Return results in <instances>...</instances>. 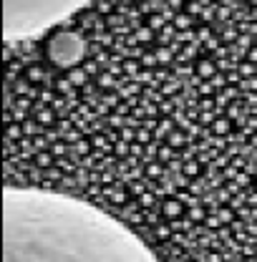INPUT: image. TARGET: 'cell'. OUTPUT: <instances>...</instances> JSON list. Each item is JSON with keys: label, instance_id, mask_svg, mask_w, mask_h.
<instances>
[{"label": "cell", "instance_id": "5", "mask_svg": "<svg viewBox=\"0 0 257 262\" xmlns=\"http://www.w3.org/2000/svg\"><path fill=\"white\" fill-rule=\"evenodd\" d=\"M166 212H169V214H177V212H179V207H177V204H169V207H166Z\"/></svg>", "mask_w": 257, "mask_h": 262}, {"label": "cell", "instance_id": "3", "mask_svg": "<svg viewBox=\"0 0 257 262\" xmlns=\"http://www.w3.org/2000/svg\"><path fill=\"white\" fill-rule=\"evenodd\" d=\"M48 56L51 61L58 66H76L83 56H86V43L78 33L63 31L58 35H53V40L48 43Z\"/></svg>", "mask_w": 257, "mask_h": 262}, {"label": "cell", "instance_id": "2", "mask_svg": "<svg viewBox=\"0 0 257 262\" xmlns=\"http://www.w3.org/2000/svg\"><path fill=\"white\" fill-rule=\"evenodd\" d=\"M78 10L76 3H5L3 5V35L5 40H20L63 23Z\"/></svg>", "mask_w": 257, "mask_h": 262}, {"label": "cell", "instance_id": "1", "mask_svg": "<svg viewBox=\"0 0 257 262\" xmlns=\"http://www.w3.org/2000/svg\"><path fill=\"white\" fill-rule=\"evenodd\" d=\"M3 262H159L119 220L83 199L5 187Z\"/></svg>", "mask_w": 257, "mask_h": 262}, {"label": "cell", "instance_id": "4", "mask_svg": "<svg viewBox=\"0 0 257 262\" xmlns=\"http://www.w3.org/2000/svg\"><path fill=\"white\" fill-rule=\"evenodd\" d=\"M71 81H83V73H81V71H76V73L71 76Z\"/></svg>", "mask_w": 257, "mask_h": 262}]
</instances>
